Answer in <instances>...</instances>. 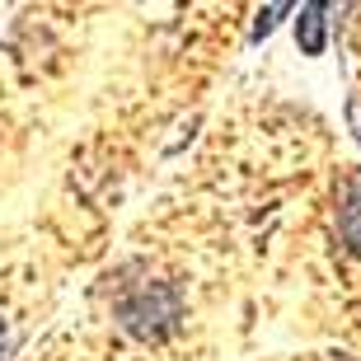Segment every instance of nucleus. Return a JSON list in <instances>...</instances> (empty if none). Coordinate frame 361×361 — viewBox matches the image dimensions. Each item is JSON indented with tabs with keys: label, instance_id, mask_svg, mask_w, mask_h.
<instances>
[{
	"label": "nucleus",
	"instance_id": "obj_1",
	"mask_svg": "<svg viewBox=\"0 0 361 361\" xmlns=\"http://www.w3.org/2000/svg\"><path fill=\"white\" fill-rule=\"evenodd\" d=\"M113 314H118V324L132 338L160 343V338H169L178 329V319H183V295H178L174 281H136L132 291L118 295Z\"/></svg>",
	"mask_w": 361,
	"mask_h": 361
},
{
	"label": "nucleus",
	"instance_id": "obj_2",
	"mask_svg": "<svg viewBox=\"0 0 361 361\" xmlns=\"http://www.w3.org/2000/svg\"><path fill=\"white\" fill-rule=\"evenodd\" d=\"M338 240L352 258H361V169H352L338 188Z\"/></svg>",
	"mask_w": 361,
	"mask_h": 361
},
{
	"label": "nucleus",
	"instance_id": "obj_3",
	"mask_svg": "<svg viewBox=\"0 0 361 361\" xmlns=\"http://www.w3.org/2000/svg\"><path fill=\"white\" fill-rule=\"evenodd\" d=\"M300 19H295V42H300V52L305 56H324V47H329V5H300Z\"/></svg>",
	"mask_w": 361,
	"mask_h": 361
},
{
	"label": "nucleus",
	"instance_id": "obj_4",
	"mask_svg": "<svg viewBox=\"0 0 361 361\" xmlns=\"http://www.w3.org/2000/svg\"><path fill=\"white\" fill-rule=\"evenodd\" d=\"M291 10H295V5H268V10H258L254 28H249V38H254V42H263V38L272 33V28H277V19H281V14H291Z\"/></svg>",
	"mask_w": 361,
	"mask_h": 361
},
{
	"label": "nucleus",
	"instance_id": "obj_5",
	"mask_svg": "<svg viewBox=\"0 0 361 361\" xmlns=\"http://www.w3.org/2000/svg\"><path fill=\"white\" fill-rule=\"evenodd\" d=\"M5 348H10V329H5V319H0V361H5Z\"/></svg>",
	"mask_w": 361,
	"mask_h": 361
},
{
	"label": "nucleus",
	"instance_id": "obj_6",
	"mask_svg": "<svg viewBox=\"0 0 361 361\" xmlns=\"http://www.w3.org/2000/svg\"><path fill=\"white\" fill-rule=\"evenodd\" d=\"M352 127H357V136H361V99L352 104Z\"/></svg>",
	"mask_w": 361,
	"mask_h": 361
}]
</instances>
